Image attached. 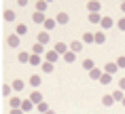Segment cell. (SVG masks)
I'll return each instance as SVG.
<instances>
[{
	"mask_svg": "<svg viewBox=\"0 0 125 114\" xmlns=\"http://www.w3.org/2000/svg\"><path fill=\"white\" fill-rule=\"evenodd\" d=\"M83 68H85V70H89V72H91L93 68H95V63H93V59H85V61H83Z\"/></svg>",
	"mask_w": 125,
	"mask_h": 114,
	"instance_id": "83f0119b",
	"label": "cell"
},
{
	"mask_svg": "<svg viewBox=\"0 0 125 114\" xmlns=\"http://www.w3.org/2000/svg\"><path fill=\"white\" fill-rule=\"evenodd\" d=\"M45 53V44H40V42H34L32 47V55H42Z\"/></svg>",
	"mask_w": 125,
	"mask_h": 114,
	"instance_id": "8992f818",
	"label": "cell"
},
{
	"mask_svg": "<svg viewBox=\"0 0 125 114\" xmlns=\"http://www.w3.org/2000/svg\"><path fill=\"white\" fill-rule=\"evenodd\" d=\"M36 110H38V112H42V114H47V112H49V106H47V101L38 104V106H36Z\"/></svg>",
	"mask_w": 125,
	"mask_h": 114,
	"instance_id": "d6a6232c",
	"label": "cell"
},
{
	"mask_svg": "<svg viewBox=\"0 0 125 114\" xmlns=\"http://www.w3.org/2000/svg\"><path fill=\"white\" fill-rule=\"evenodd\" d=\"M117 66L119 68H125V55H121V57L117 59Z\"/></svg>",
	"mask_w": 125,
	"mask_h": 114,
	"instance_id": "e575fe53",
	"label": "cell"
},
{
	"mask_svg": "<svg viewBox=\"0 0 125 114\" xmlns=\"http://www.w3.org/2000/svg\"><path fill=\"white\" fill-rule=\"evenodd\" d=\"M95 42H98V44H104L106 42V34L104 32H95Z\"/></svg>",
	"mask_w": 125,
	"mask_h": 114,
	"instance_id": "d6986e66",
	"label": "cell"
},
{
	"mask_svg": "<svg viewBox=\"0 0 125 114\" xmlns=\"http://www.w3.org/2000/svg\"><path fill=\"white\" fill-rule=\"evenodd\" d=\"M32 106H34V104H32L30 99H23V104H21V110H23V112H30V110H32Z\"/></svg>",
	"mask_w": 125,
	"mask_h": 114,
	"instance_id": "7402d4cb",
	"label": "cell"
},
{
	"mask_svg": "<svg viewBox=\"0 0 125 114\" xmlns=\"http://www.w3.org/2000/svg\"><path fill=\"white\" fill-rule=\"evenodd\" d=\"M11 93H13V85H4V87H2V95H4V97H9Z\"/></svg>",
	"mask_w": 125,
	"mask_h": 114,
	"instance_id": "f546056e",
	"label": "cell"
},
{
	"mask_svg": "<svg viewBox=\"0 0 125 114\" xmlns=\"http://www.w3.org/2000/svg\"><path fill=\"white\" fill-rule=\"evenodd\" d=\"M4 19H7V21H15V11L7 9V11H4Z\"/></svg>",
	"mask_w": 125,
	"mask_h": 114,
	"instance_id": "4316f807",
	"label": "cell"
},
{
	"mask_svg": "<svg viewBox=\"0 0 125 114\" xmlns=\"http://www.w3.org/2000/svg\"><path fill=\"white\" fill-rule=\"evenodd\" d=\"M45 59L49 61V63H55V61L59 59V55L55 53V51H49V53H45Z\"/></svg>",
	"mask_w": 125,
	"mask_h": 114,
	"instance_id": "30bf717a",
	"label": "cell"
},
{
	"mask_svg": "<svg viewBox=\"0 0 125 114\" xmlns=\"http://www.w3.org/2000/svg\"><path fill=\"white\" fill-rule=\"evenodd\" d=\"M11 114H23V110H21V108L19 110H11Z\"/></svg>",
	"mask_w": 125,
	"mask_h": 114,
	"instance_id": "74e56055",
	"label": "cell"
},
{
	"mask_svg": "<svg viewBox=\"0 0 125 114\" xmlns=\"http://www.w3.org/2000/svg\"><path fill=\"white\" fill-rule=\"evenodd\" d=\"M83 42H85V44H91V42H95V34L85 32V34H83Z\"/></svg>",
	"mask_w": 125,
	"mask_h": 114,
	"instance_id": "4fadbf2b",
	"label": "cell"
},
{
	"mask_svg": "<svg viewBox=\"0 0 125 114\" xmlns=\"http://www.w3.org/2000/svg\"><path fill=\"white\" fill-rule=\"evenodd\" d=\"M28 99L32 101V104H36V106H38V104H42V95H40L38 91H34V93H30V97H28Z\"/></svg>",
	"mask_w": 125,
	"mask_h": 114,
	"instance_id": "277c9868",
	"label": "cell"
},
{
	"mask_svg": "<svg viewBox=\"0 0 125 114\" xmlns=\"http://www.w3.org/2000/svg\"><path fill=\"white\" fill-rule=\"evenodd\" d=\"M7 42H9V47H17V44H19V36H17V34H11V36H9L7 38Z\"/></svg>",
	"mask_w": 125,
	"mask_h": 114,
	"instance_id": "8fae6325",
	"label": "cell"
},
{
	"mask_svg": "<svg viewBox=\"0 0 125 114\" xmlns=\"http://www.w3.org/2000/svg\"><path fill=\"white\" fill-rule=\"evenodd\" d=\"M89 21H91V23H102L100 13H89Z\"/></svg>",
	"mask_w": 125,
	"mask_h": 114,
	"instance_id": "ffe728a7",
	"label": "cell"
},
{
	"mask_svg": "<svg viewBox=\"0 0 125 114\" xmlns=\"http://www.w3.org/2000/svg\"><path fill=\"white\" fill-rule=\"evenodd\" d=\"M117 27L125 32V17H123V19H119V21H117Z\"/></svg>",
	"mask_w": 125,
	"mask_h": 114,
	"instance_id": "d590c367",
	"label": "cell"
},
{
	"mask_svg": "<svg viewBox=\"0 0 125 114\" xmlns=\"http://www.w3.org/2000/svg\"><path fill=\"white\" fill-rule=\"evenodd\" d=\"M55 21L64 26V23H68V21H70V15H68V13H57V17H55Z\"/></svg>",
	"mask_w": 125,
	"mask_h": 114,
	"instance_id": "ba28073f",
	"label": "cell"
},
{
	"mask_svg": "<svg viewBox=\"0 0 125 114\" xmlns=\"http://www.w3.org/2000/svg\"><path fill=\"white\" fill-rule=\"evenodd\" d=\"M30 57H32L30 53H19V55H17V59H19L21 63H30Z\"/></svg>",
	"mask_w": 125,
	"mask_h": 114,
	"instance_id": "ac0fdd59",
	"label": "cell"
},
{
	"mask_svg": "<svg viewBox=\"0 0 125 114\" xmlns=\"http://www.w3.org/2000/svg\"><path fill=\"white\" fill-rule=\"evenodd\" d=\"M121 11H123V13H125V2H121Z\"/></svg>",
	"mask_w": 125,
	"mask_h": 114,
	"instance_id": "f35d334b",
	"label": "cell"
},
{
	"mask_svg": "<svg viewBox=\"0 0 125 114\" xmlns=\"http://www.w3.org/2000/svg\"><path fill=\"white\" fill-rule=\"evenodd\" d=\"M123 97H125V93H123V91H121V89L112 93V99H115V101H123Z\"/></svg>",
	"mask_w": 125,
	"mask_h": 114,
	"instance_id": "d4e9b609",
	"label": "cell"
},
{
	"mask_svg": "<svg viewBox=\"0 0 125 114\" xmlns=\"http://www.w3.org/2000/svg\"><path fill=\"white\" fill-rule=\"evenodd\" d=\"M87 9H89V13H98L100 9H102V4L100 2H87Z\"/></svg>",
	"mask_w": 125,
	"mask_h": 114,
	"instance_id": "9a60e30c",
	"label": "cell"
},
{
	"mask_svg": "<svg viewBox=\"0 0 125 114\" xmlns=\"http://www.w3.org/2000/svg\"><path fill=\"white\" fill-rule=\"evenodd\" d=\"M15 34H17V36H26V34H28V26L19 23V26H17V32H15Z\"/></svg>",
	"mask_w": 125,
	"mask_h": 114,
	"instance_id": "44dd1931",
	"label": "cell"
},
{
	"mask_svg": "<svg viewBox=\"0 0 125 114\" xmlns=\"http://www.w3.org/2000/svg\"><path fill=\"white\" fill-rule=\"evenodd\" d=\"M40 68H42V72H47V74L53 72V63H49V61H42V66H40Z\"/></svg>",
	"mask_w": 125,
	"mask_h": 114,
	"instance_id": "4dcf8cb0",
	"label": "cell"
},
{
	"mask_svg": "<svg viewBox=\"0 0 125 114\" xmlns=\"http://www.w3.org/2000/svg\"><path fill=\"white\" fill-rule=\"evenodd\" d=\"M121 104H123V106H125V97H123V101H121Z\"/></svg>",
	"mask_w": 125,
	"mask_h": 114,
	"instance_id": "60d3db41",
	"label": "cell"
},
{
	"mask_svg": "<svg viewBox=\"0 0 125 114\" xmlns=\"http://www.w3.org/2000/svg\"><path fill=\"white\" fill-rule=\"evenodd\" d=\"M112 26H115V21H112L110 17H102V23H100L102 32H104V30H108V27H112Z\"/></svg>",
	"mask_w": 125,
	"mask_h": 114,
	"instance_id": "3957f363",
	"label": "cell"
},
{
	"mask_svg": "<svg viewBox=\"0 0 125 114\" xmlns=\"http://www.w3.org/2000/svg\"><path fill=\"white\" fill-rule=\"evenodd\" d=\"M102 104H104V106H112V104H115L112 95H104V97H102Z\"/></svg>",
	"mask_w": 125,
	"mask_h": 114,
	"instance_id": "1f68e13d",
	"label": "cell"
},
{
	"mask_svg": "<svg viewBox=\"0 0 125 114\" xmlns=\"http://www.w3.org/2000/svg\"><path fill=\"white\" fill-rule=\"evenodd\" d=\"M55 26H57V21H55V19H47L45 21V32H51Z\"/></svg>",
	"mask_w": 125,
	"mask_h": 114,
	"instance_id": "e0dca14e",
	"label": "cell"
},
{
	"mask_svg": "<svg viewBox=\"0 0 125 114\" xmlns=\"http://www.w3.org/2000/svg\"><path fill=\"white\" fill-rule=\"evenodd\" d=\"M30 87H34V89L40 87V76L38 74H32V76H30Z\"/></svg>",
	"mask_w": 125,
	"mask_h": 114,
	"instance_id": "7c38bea8",
	"label": "cell"
},
{
	"mask_svg": "<svg viewBox=\"0 0 125 114\" xmlns=\"http://www.w3.org/2000/svg\"><path fill=\"white\" fill-rule=\"evenodd\" d=\"M13 91H23V80H15L13 82Z\"/></svg>",
	"mask_w": 125,
	"mask_h": 114,
	"instance_id": "836d02e7",
	"label": "cell"
},
{
	"mask_svg": "<svg viewBox=\"0 0 125 114\" xmlns=\"http://www.w3.org/2000/svg\"><path fill=\"white\" fill-rule=\"evenodd\" d=\"M36 42H40V44H47V42H49V32H40L38 36H36Z\"/></svg>",
	"mask_w": 125,
	"mask_h": 114,
	"instance_id": "5bb4252c",
	"label": "cell"
},
{
	"mask_svg": "<svg viewBox=\"0 0 125 114\" xmlns=\"http://www.w3.org/2000/svg\"><path fill=\"white\" fill-rule=\"evenodd\" d=\"M117 70H119L117 61H108V63H106V66H104V72H106V74H110V76H112V74H115V72H117Z\"/></svg>",
	"mask_w": 125,
	"mask_h": 114,
	"instance_id": "7a4b0ae2",
	"label": "cell"
},
{
	"mask_svg": "<svg viewBox=\"0 0 125 114\" xmlns=\"http://www.w3.org/2000/svg\"><path fill=\"white\" fill-rule=\"evenodd\" d=\"M9 104H11V108H13V110H19L21 104H23V99H19V97H11V99H9Z\"/></svg>",
	"mask_w": 125,
	"mask_h": 114,
	"instance_id": "9c48e42d",
	"label": "cell"
},
{
	"mask_svg": "<svg viewBox=\"0 0 125 114\" xmlns=\"http://www.w3.org/2000/svg\"><path fill=\"white\" fill-rule=\"evenodd\" d=\"M119 89H121V91H125V78H121V80H119Z\"/></svg>",
	"mask_w": 125,
	"mask_h": 114,
	"instance_id": "8d00e7d4",
	"label": "cell"
},
{
	"mask_svg": "<svg viewBox=\"0 0 125 114\" xmlns=\"http://www.w3.org/2000/svg\"><path fill=\"white\" fill-rule=\"evenodd\" d=\"M110 82H112V76H110V74H106V72H104V76L100 78V85H110Z\"/></svg>",
	"mask_w": 125,
	"mask_h": 114,
	"instance_id": "603a6c76",
	"label": "cell"
},
{
	"mask_svg": "<svg viewBox=\"0 0 125 114\" xmlns=\"http://www.w3.org/2000/svg\"><path fill=\"white\" fill-rule=\"evenodd\" d=\"M32 21H34V23H42V26H45L47 17H45V13H34L32 15Z\"/></svg>",
	"mask_w": 125,
	"mask_h": 114,
	"instance_id": "52a82bcc",
	"label": "cell"
},
{
	"mask_svg": "<svg viewBox=\"0 0 125 114\" xmlns=\"http://www.w3.org/2000/svg\"><path fill=\"white\" fill-rule=\"evenodd\" d=\"M47 114H55V112H53V110H49V112H47Z\"/></svg>",
	"mask_w": 125,
	"mask_h": 114,
	"instance_id": "ab89813d",
	"label": "cell"
},
{
	"mask_svg": "<svg viewBox=\"0 0 125 114\" xmlns=\"http://www.w3.org/2000/svg\"><path fill=\"white\" fill-rule=\"evenodd\" d=\"M74 59H76V53H72V51H68V53L64 55V61H68V63H72Z\"/></svg>",
	"mask_w": 125,
	"mask_h": 114,
	"instance_id": "484cf974",
	"label": "cell"
},
{
	"mask_svg": "<svg viewBox=\"0 0 125 114\" xmlns=\"http://www.w3.org/2000/svg\"><path fill=\"white\" fill-rule=\"evenodd\" d=\"M89 76H91V80H100V78L104 76V72H102L100 68H93L91 72H89Z\"/></svg>",
	"mask_w": 125,
	"mask_h": 114,
	"instance_id": "5b68a950",
	"label": "cell"
},
{
	"mask_svg": "<svg viewBox=\"0 0 125 114\" xmlns=\"http://www.w3.org/2000/svg\"><path fill=\"white\" fill-rule=\"evenodd\" d=\"M45 11H47V2H40L38 0L36 2V13H45Z\"/></svg>",
	"mask_w": 125,
	"mask_h": 114,
	"instance_id": "f1b7e54d",
	"label": "cell"
},
{
	"mask_svg": "<svg viewBox=\"0 0 125 114\" xmlns=\"http://www.w3.org/2000/svg\"><path fill=\"white\" fill-rule=\"evenodd\" d=\"M30 63H32V66H42V59H40V55H32V57H30Z\"/></svg>",
	"mask_w": 125,
	"mask_h": 114,
	"instance_id": "cb8c5ba5",
	"label": "cell"
},
{
	"mask_svg": "<svg viewBox=\"0 0 125 114\" xmlns=\"http://www.w3.org/2000/svg\"><path fill=\"white\" fill-rule=\"evenodd\" d=\"M68 47H70V51H72V53H79L81 49H83V42H79V40H74V42H70V44H68Z\"/></svg>",
	"mask_w": 125,
	"mask_h": 114,
	"instance_id": "2e32d148",
	"label": "cell"
},
{
	"mask_svg": "<svg viewBox=\"0 0 125 114\" xmlns=\"http://www.w3.org/2000/svg\"><path fill=\"white\" fill-rule=\"evenodd\" d=\"M53 51H55L57 55H62V57H64V55L70 51V47H68V44H64V42H55V49H53Z\"/></svg>",
	"mask_w": 125,
	"mask_h": 114,
	"instance_id": "6da1fadb",
	"label": "cell"
}]
</instances>
